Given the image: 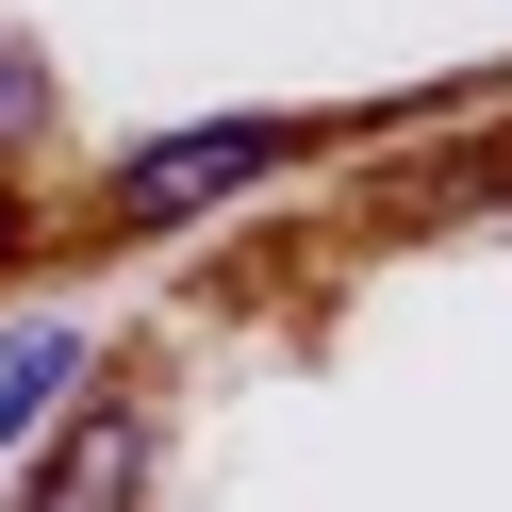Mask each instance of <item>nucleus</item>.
<instances>
[{
	"label": "nucleus",
	"instance_id": "nucleus-5",
	"mask_svg": "<svg viewBox=\"0 0 512 512\" xmlns=\"http://www.w3.org/2000/svg\"><path fill=\"white\" fill-rule=\"evenodd\" d=\"M17 248H34V199H17V182H0V265H17Z\"/></svg>",
	"mask_w": 512,
	"mask_h": 512
},
{
	"label": "nucleus",
	"instance_id": "nucleus-3",
	"mask_svg": "<svg viewBox=\"0 0 512 512\" xmlns=\"http://www.w3.org/2000/svg\"><path fill=\"white\" fill-rule=\"evenodd\" d=\"M83 380H100L83 314H17V331H0V446H50L83 413Z\"/></svg>",
	"mask_w": 512,
	"mask_h": 512
},
{
	"label": "nucleus",
	"instance_id": "nucleus-2",
	"mask_svg": "<svg viewBox=\"0 0 512 512\" xmlns=\"http://www.w3.org/2000/svg\"><path fill=\"white\" fill-rule=\"evenodd\" d=\"M17 512H149V413H133V397L67 413V430H50V463H34V496H17Z\"/></svg>",
	"mask_w": 512,
	"mask_h": 512
},
{
	"label": "nucleus",
	"instance_id": "nucleus-4",
	"mask_svg": "<svg viewBox=\"0 0 512 512\" xmlns=\"http://www.w3.org/2000/svg\"><path fill=\"white\" fill-rule=\"evenodd\" d=\"M50 116V67H34V34H0V133H34Z\"/></svg>",
	"mask_w": 512,
	"mask_h": 512
},
{
	"label": "nucleus",
	"instance_id": "nucleus-1",
	"mask_svg": "<svg viewBox=\"0 0 512 512\" xmlns=\"http://www.w3.org/2000/svg\"><path fill=\"white\" fill-rule=\"evenodd\" d=\"M281 149H298V116H182V133H149V149H116V166H100V215H116V232H182L199 199L265 182Z\"/></svg>",
	"mask_w": 512,
	"mask_h": 512
}]
</instances>
